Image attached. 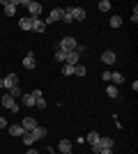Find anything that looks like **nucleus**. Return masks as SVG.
Instances as JSON below:
<instances>
[{
	"label": "nucleus",
	"mask_w": 138,
	"mask_h": 154,
	"mask_svg": "<svg viewBox=\"0 0 138 154\" xmlns=\"http://www.w3.org/2000/svg\"><path fill=\"white\" fill-rule=\"evenodd\" d=\"M111 81L115 83V88H118L120 83H124V78H122V74H120V71H111Z\"/></svg>",
	"instance_id": "obj_18"
},
{
	"label": "nucleus",
	"mask_w": 138,
	"mask_h": 154,
	"mask_svg": "<svg viewBox=\"0 0 138 154\" xmlns=\"http://www.w3.org/2000/svg\"><path fill=\"white\" fill-rule=\"evenodd\" d=\"M26 154H39V152H37V149H28Z\"/></svg>",
	"instance_id": "obj_31"
},
{
	"label": "nucleus",
	"mask_w": 138,
	"mask_h": 154,
	"mask_svg": "<svg viewBox=\"0 0 138 154\" xmlns=\"http://www.w3.org/2000/svg\"><path fill=\"white\" fill-rule=\"evenodd\" d=\"M99 9H101V12H108V9H111V2H108V0H101V2H99Z\"/></svg>",
	"instance_id": "obj_26"
},
{
	"label": "nucleus",
	"mask_w": 138,
	"mask_h": 154,
	"mask_svg": "<svg viewBox=\"0 0 138 154\" xmlns=\"http://www.w3.org/2000/svg\"><path fill=\"white\" fill-rule=\"evenodd\" d=\"M5 127H7V122L2 120V117H0V129H5Z\"/></svg>",
	"instance_id": "obj_29"
},
{
	"label": "nucleus",
	"mask_w": 138,
	"mask_h": 154,
	"mask_svg": "<svg viewBox=\"0 0 138 154\" xmlns=\"http://www.w3.org/2000/svg\"><path fill=\"white\" fill-rule=\"evenodd\" d=\"M30 134H32V136H35V140H39V138H44V136H46V134H48V131H46V129H44V127H39V124H37V127H35V129H32V131H30Z\"/></svg>",
	"instance_id": "obj_11"
},
{
	"label": "nucleus",
	"mask_w": 138,
	"mask_h": 154,
	"mask_svg": "<svg viewBox=\"0 0 138 154\" xmlns=\"http://www.w3.org/2000/svg\"><path fill=\"white\" fill-rule=\"evenodd\" d=\"M19 26H21V30H32V19H30V16H23V19L19 21Z\"/></svg>",
	"instance_id": "obj_14"
},
{
	"label": "nucleus",
	"mask_w": 138,
	"mask_h": 154,
	"mask_svg": "<svg viewBox=\"0 0 138 154\" xmlns=\"http://www.w3.org/2000/svg\"><path fill=\"white\" fill-rule=\"evenodd\" d=\"M120 26H122V16H118V14L111 16V28H120Z\"/></svg>",
	"instance_id": "obj_21"
},
{
	"label": "nucleus",
	"mask_w": 138,
	"mask_h": 154,
	"mask_svg": "<svg viewBox=\"0 0 138 154\" xmlns=\"http://www.w3.org/2000/svg\"><path fill=\"white\" fill-rule=\"evenodd\" d=\"M21 127H23V131H32L35 127H37V120H35V117H23V124H21Z\"/></svg>",
	"instance_id": "obj_9"
},
{
	"label": "nucleus",
	"mask_w": 138,
	"mask_h": 154,
	"mask_svg": "<svg viewBox=\"0 0 138 154\" xmlns=\"http://www.w3.org/2000/svg\"><path fill=\"white\" fill-rule=\"evenodd\" d=\"M2 7H5V14H7V16H14L16 7H19V0H2Z\"/></svg>",
	"instance_id": "obj_4"
},
{
	"label": "nucleus",
	"mask_w": 138,
	"mask_h": 154,
	"mask_svg": "<svg viewBox=\"0 0 138 154\" xmlns=\"http://www.w3.org/2000/svg\"><path fill=\"white\" fill-rule=\"evenodd\" d=\"M35 53H28L26 55V60H23V67H26V69H35Z\"/></svg>",
	"instance_id": "obj_12"
},
{
	"label": "nucleus",
	"mask_w": 138,
	"mask_h": 154,
	"mask_svg": "<svg viewBox=\"0 0 138 154\" xmlns=\"http://www.w3.org/2000/svg\"><path fill=\"white\" fill-rule=\"evenodd\" d=\"M0 103H2L5 108H9L12 113H19V103H16V99H14V97H9V94H2Z\"/></svg>",
	"instance_id": "obj_3"
},
{
	"label": "nucleus",
	"mask_w": 138,
	"mask_h": 154,
	"mask_svg": "<svg viewBox=\"0 0 138 154\" xmlns=\"http://www.w3.org/2000/svg\"><path fill=\"white\" fill-rule=\"evenodd\" d=\"M19 5L28 7L30 19H39V14H41V2H35V0H19Z\"/></svg>",
	"instance_id": "obj_1"
},
{
	"label": "nucleus",
	"mask_w": 138,
	"mask_h": 154,
	"mask_svg": "<svg viewBox=\"0 0 138 154\" xmlns=\"http://www.w3.org/2000/svg\"><path fill=\"white\" fill-rule=\"evenodd\" d=\"M2 83H5V90H12L14 85H19V76H16V74H9V76L2 78Z\"/></svg>",
	"instance_id": "obj_6"
},
{
	"label": "nucleus",
	"mask_w": 138,
	"mask_h": 154,
	"mask_svg": "<svg viewBox=\"0 0 138 154\" xmlns=\"http://www.w3.org/2000/svg\"><path fill=\"white\" fill-rule=\"evenodd\" d=\"M7 94H9V97H14V99H19V97H21V88H19V85H14V88H12L9 92H7Z\"/></svg>",
	"instance_id": "obj_22"
},
{
	"label": "nucleus",
	"mask_w": 138,
	"mask_h": 154,
	"mask_svg": "<svg viewBox=\"0 0 138 154\" xmlns=\"http://www.w3.org/2000/svg\"><path fill=\"white\" fill-rule=\"evenodd\" d=\"M106 94L111 97V99H120V90L115 85H108V88H106Z\"/></svg>",
	"instance_id": "obj_16"
},
{
	"label": "nucleus",
	"mask_w": 138,
	"mask_h": 154,
	"mask_svg": "<svg viewBox=\"0 0 138 154\" xmlns=\"http://www.w3.org/2000/svg\"><path fill=\"white\" fill-rule=\"evenodd\" d=\"M9 134H12V136H19V138H21L26 131H23V127H21V124H12V127H9Z\"/></svg>",
	"instance_id": "obj_17"
},
{
	"label": "nucleus",
	"mask_w": 138,
	"mask_h": 154,
	"mask_svg": "<svg viewBox=\"0 0 138 154\" xmlns=\"http://www.w3.org/2000/svg\"><path fill=\"white\" fill-rule=\"evenodd\" d=\"M99 138H101V136H99L97 131H90V134L85 136V140L90 143V147H94V145H97V143H99Z\"/></svg>",
	"instance_id": "obj_13"
},
{
	"label": "nucleus",
	"mask_w": 138,
	"mask_h": 154,
	"mask_svg": "<svg viewBox=\"0 0 138 154\" xmlns=\"http://www.w3.org/2000/svg\"><path fill=\"white\" fill-rule=\"evenodd\" d=\"M62 21H65V23H74V19H72V14H69V9H65V12H62Z\"/></svg>",
	"instance_id": "obj_25"
},
{
	"label": "nucleus",
	"mask_w": 138,
	"mask_h": 154,
	"mask_svg": "<svg viewBox=\"0 0 138 154\" xmlns=\"http://www.w3.org/2000/svg\"><path fill=\"white\" fill-rule=\"evenodd\" d=\"M99 154H113V149H101Z\"/></svg>",
	"instance_id": "obj_30"
},
{
	"label": "nucleus",
	"mask_w": 138,
	"mask_h": 154,
	"mask_svg": "<svg viewBox=\"0 0 138 154\" xmlns=\"http://www.w3.org/2000/svg\"><path fill=\"white\" fill-rule=\"evenodd\" d=\"M35 106L44 110V108H46V99H44V97H41V99H37V101H35Z\"/></svg>",
	"instance_id": "obj_27"
},
{
	"label": "nucleus",
	"mask_w": 138,
	"mask_h": 154,
	"mask_svg": "<svg viewBox=\"0 0 138 154\" xmlns=\"http://www.w3.org/2000/svg\"><path fill=\"white\" fill-rule=\"evenodd\" d=\"M30 94H32V99H35V101H37V99H41V97H44V94H41V90H32V92H30Z\"/></svg>",
	"instance_id": "obj_28"
},
{
	"label": "nucleus",
	"mask_w": 138,
	"mask_h": 154,
	"mask_svg": "<svg viewBox=\"0 0 138 154\" xmlns=\"http://www.w3.org/2000/svg\"><path fill=\"white\" fill-rule=\"evenodd\" d=\"M62 12H65V9H62V7H55V9H51V14H48V23H55V21H60L62 19Z\"/></svg>",
	"instance_id": "obj_7"
},
{
	"label": "nucleus",
	"mask_w": 138,
	"mask_h": 154,
	"mask_svg": "<svg viewBox=\"0 0 138 154\" xmlns=\"http://www.w3.org/2000/svg\"><path fill=\"white\" fill-rule=\"evenodd\" d=\"M21 101H23V106H35V99H32V94H21Z\"/></svg>",
	"instance_id": "obj_19"
},
{
	"label": "nucleus",
	"mask_w": 138,
	"mask_h": 154,
	"mask_svg": "<svg viewBox=\"0 0 138 154\" xmlns=\"http://www.w3.org/2000/svg\"><path fill=\"white\" fill-rule=\"evenodd\" d=\"M85 74H87V69L83 64H76V67H74V76H85Z\"/></svg>",
	"instance_id": "obj_20"
},
{
	"label": "nucleus",
	"mask_w": 138,
	"mask_h": 154,
	"mask_svg": "<svg viewBox=\"0 0 138 154\" xmlns=\"http://www.w3.org/2000/svg\"><path fill=\"white\" fill-rule=\"evenodd\" d=\"M69 14H72L74 21H83V19L87 16V12L83 9V7H69Z\"/></svg>",
	"instance_id": "obj_5"
},
{
	"label": "nucleus",
	"mask_w": 138,
	"mask_h": 154,
	"mask_svg": "<svg viewBox=\"0 0 138 154\" xmlns=\"http://www.w3.org/2000/svg\"><path fill=\"white\" fill-rule=\"evenodd\" d=\"M32 30L35 32H44L46 30V23L41 19H32Z\"/></svg>",
	"instance_id": "obj_15"
},
{
	"label": "nucleus",
	"mask_w": 138,
	"mask_h": 154,
	"mask_svg": "<svg viewBox=\"0 0 138 154\" xmlns=\"http://www.w3.org/2000/svg\"><path fill=\"white\" fill-rule=\"evenodd\" d=\"M115 60H118L115 51H104V53H101V62H104V64H113Z\"/></svg>",
	"instance_id": "obj_8"
},
{
	"label": "nucleus",
	"mask_w": 138,
	"mask_h": 154,
	"mask_svg": "<svg viewBox=\"0 0 138 154\" xmlns=\"http://www.w3.org/2000/svg\"><path fill=\"white\" fill-rule=\"evenodd\" d=\"M2 88H5V83H2V78H0V90H2Z\"/></svg>",
	"instance_id": "obj_32"
},
{
	"label": "nucleus",
	"mask_w": 138,
	"mask_h": 154,
	"mask_svg": "<svg viewBox=\"0 0 138 154\" xmlns=\"http://www.w3.org/2000/svg\"><path fill=\"white\" fill-rule=\"evenodd\" d=\"M58 149H60V154H69V152H72V140L62 138V140L58 143Z\"/></svg>",
	"instance_id": "obj_10"
},
{
	"label": "nucleus",
	"mask_w": 138,
	"mask_h": 154,
	"mask_svg": "<svg viewBox=\"0 0 138 154\" xmlns=\"http://www.w3.org/2000/svg\"><path fill=\"white\" fill-rule=\"evenodd\" d=\"M76 44H78V42H76L74 37H62V39H60V44H58V48H60V51H65V53H69V51L76 48Z\"/></svg>",
	"instance_id": "obj_2"
},
{
	"label": "nucleus",
	"mask_w": 138,
	"mask_h": 154,
	"mask_svg": "<svg viewBox=\"0 0 138 154\" xmlns=\"http://www.w3.org/2000/svg\"><path fill=\"white\" fill-rule=\"evenodd\" d=\"M62 74H65V76H74V67L72 64H65V67H62Z\"/></svg>",
	"instance_id": "obj_24"
},
{
	"label": "nucleus",
	"mask_w": 138,
	"mask_h": 154,
	"mask_svg": "<svg viewBox=\"0 0 138 154\" xmlns=\"http://www.w3.org/2000/svg\"><path fill=\"white\" fill-rule=\"evenodd\" d=\"M55 60H58V62H67V53L58 48V51H55Z\"/></svg>",
	"instance_id": "obj_23"
}]
</instances>
